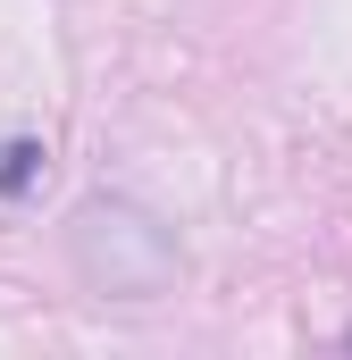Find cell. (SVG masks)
<instances>
[{"mask_svg": "<svg viewBox=\"0 0 352 360\" xmlns=\"http://www.w3.org/2000/svg\"><path fill=\"white\" fill-rule=\"evenodd\" d=\"M68 260L109 302H151L176 285V235L134 201H84L68 226Z\"/></svg>", "mask_w": 352, "mask_h": 360, "instance_id": "6da1fadb", "label": "cell"}, {"mask_svg": "<svg viewBox=\"0 0 352 360\" xmlns=\"http://www.w3.org/2000/svg\"><path fill=\"white\" fill-rule=\"evenodd\" d=\"M34 176H42V143H8L0 151V193H25Z\"/></svg>", "mask_w": 352, "mask_h": 360, "instance_id": "7a4b0ae2", "label": "cell"}]
</instances>
